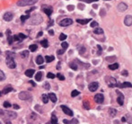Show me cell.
Listing matches in <instances>:
<instances>
[{"label": "cell", "mask_w": 132, "mask_h": 124, "mask_svg": "<svg viewBox=\"0 0 132 124\" xmlns=\"http://www.w3.org/2000/svg\"><path fill=\"white\" fill-rule=\"evenodd\" d=\"M41 21H42V17H41L40 15H37L31 18L30 23H31V24H39V23H41Z\"/></svg>", "instance_id": "3"}, {"label": "cell", "mask_w": 132, "mask_h": 124, "mask_svg": "<svg viewBox=\"0 0 132 124\" xmlns=\"http://www.w3.org/2000/svg\"><path fill=\"white\" fill-rule=\"evenodd\" d=\"M15 53L14 52H10V51H7L6 52V65L9 68H15L16 67V64H15V60H14V58H15Z\"/></svg>", "instance_id": "1"}, {"label": "cell", "mask_w": 132, "mask_h": 124, "mask_svg": "<svg viewBox=\"0 0 132 124\" xmlns=\"http://www.w3.org/2000/svg\"><path fill=\"white\" fill-rule=\"evenodd\" d=\"M121 74H122V75H126V76H127V75H128V71H127V70H123Z\"/></svg>", "instance_id": "52"}, {"label": "cell", "mask_w": 132, "mask_h": 124, "mask_svg": "<svg viewBox=\"0 0 132 124\" xmlns=\"http://www.w3.org/2000/svg\"><path fill=\"white\" fill-rule=\"evenodd\" d=\"M41 10L46 14V15H48V16H50L52 14V7H50V6H48V5H43L42 7H41Z\"/></svg>", "instance_id": "7"}, {"label": "cell", "mask_w": 132, "mask_h": 124, "mask_svg": "<svg viewBox=\"0 0 132 124\" xmlns=\"http://www.w3.org/2000/svg\"><path fill=\"white\" fill-rule=\"evenodd\" d=\"M94 32L95 34H103V30L102 28H95L94 30Z\"/></svg>", "instance_id": "27"}, {"label": "cell", "mask_w": 132, "mask_h": 124, "mask_svg": "<svg viewBox=\"0 0 132 124\" xmlns=\"http://www.w3.org/2000/svg\"><path fill=\"white\" fill-rule=\"evenodd\" d=\"M6 78V75H5V73L2 70H0V81H3L4 79Z\"/></svg>", "instance_id": "34"}, {"label": "cell", "mask_w": 132, "mask_h": 124, "mask_svg": "<svg viewBox=\"0 0 132 124\" xmlns=\"http://www.w3.org/2000/svg\"><path fill=\"white\" fill-rule=\"evenodd\" d=\"M64 52H65V49H60V50H58V54H59V55H60V54H63Z\"/></svg>", "instance_id": "49"}, {"label": "cell", "mask_w": 132, "mask_h": 124, "mask_svg": "<svg viewBox=\"0 0 132 124\" xmlns=\"http://www.w3.org/2000/svg\"><path fill=\"white\" fill-rule=\"evenodd\" d=\"M13 17H14V15H13L12 13H10V12L6 13V14L4 15V16H3L4 20L5 21H6V22H10V21H12Z\"/></svg>", "instance_id": "12"}, {"label": "cell", "mask_w": 132, "mask_h": 124, "mask_svg": "<svg viewBox=\"0 0 132 124\" xmlns=\"http://www.w3.org/2000/svg\"><path fill=\"white\" fill-rule=\"evenodd\" d=\"M44 88H45V89H47V90H49V89L50 88V84H49V83H45V84H44Z\"/></svg>", "instance_id": "45"}, {"label": "cell", "mask_w": 132, "mask_h": 124, "mask_svg": "<svg viewBox=\"0 0 132 124\" xmlns=\"http://www.w3.org/2000/svg\"><path fill=\"white\" fill-rule=\"evenodd\" d=\"M38 1L39 0H19L16 4L18 6H26V5H33Z\"/></svg>", "instance_id": "2"}, {"label": "cell", "mask_w": 132, "mask_h": 124, "mask_svg": "<svg viewBox=\"0 0 132 124\" xmlns=\"http://www.w3.org/2000/svg\"><path fill=\"white\" fill-rule=\"evenodd\" d=\"M51 123L53 124H56V123H58V118L53 114L51 116Z\"/></svg>", "instance_id": "32"}, {"label": "cell", "mask_w": 132, "mask_h": 124, "mask_svg": "<svg viewBox=\"0 0 132 124\" xmlns=\"http://www.w3.org/2000/svg\"><path fill=\"white\" fill-rule=\"evenodd\" d=\"M1 93H2V92H0V96H1V94H1Z\"/></svg>", "instance_id": "62"}, {"label": "cell", "mask_w": 132, "mask_h": 124, "mask_svg": "<svg viewBox=\"0 0 132 124\" xmlns=\"http://www.w3.org/2000/svg\"><path fill=\"white\" fill-rule=\"evenodd\" d=\"M47 77H48V78H50V79H53V78H55V75L52 74V73H48V74H47Z\"/></svg>", "instance_id": "41"}, {"label": "cell", "mask_w": 132, "mask_h": 124, "mask_svg": "<svg viewBox=\"0 0 132 124\" xmlns=\"http://www.w3.org/2000/svg\"><path fill=\"white\" fill-rule=\"evenodd\" d=\"M84 107L86 110L90 109V103L88 102V101H84Z\"/></svg>", "instance_id": "33"}, {"label": "cell", "mask_w": 132, "mask_h": 124, "mask_svg": "<svg viewBox=\"0 0 132 124\" xmlns=\"http://www.w3.org/2000/svg\"><path fill=\"white\" fill-rule=\"evenodd\" d=\"M34 72H35L34 69H27L25 71V75L28 76V77H32L33 75V74H34Z\"/></svg>", "instance_id": "17"}, {"label": "cell", "mask_w": 132, "mask_h": 124, "mask_svg": "<svg viewBox=\"0 0 132 124\" xmlns=\"http://www.w3.org/2000/svg\"><path fill=\"white\" fill-rule=\"evenodd\" d=\"M6 118H10V119H15L17 117L16 113H14V112H6Z\"/></svg>", "instance_id": "15"}, {"label": "cell", "mask_w": 132, "mask_h": 124, "mask_svg": "<svg viewBox=\"0 0 132 124\" xmlns=\"http://www.w3.org/2000/svg\"><path fill=\"white\" fill-rule=\"evenodd\" d=\"M84 1L86 3H93V2H97L98 0H84Z\"/></svg>", "instance_id": "47"}, {"label": "cell", "mask_w": 132, "mask_h": 124, "mask_svg": "<svg viewBox=\"0 0 132 124\" xmlns=\"http://www.w3.org/2000/svg\"><path fill=\"white\" fill-rule=\"evenodd\" d=\"M41 99H42V102H43L44 103H47L49 102V95L47 94H42V96H41Z\"/></svg>", "instance_id": "25"}, {"label": "cell", "mask_w": 132, "mask_h": 124, "mask_svg": "<svg viewBox=\"0 0 132 124\" xmlns=\"http://www.w3.org/2000/svg\"><path fill=\"white\" fill-rule=\"evenodd\" d=\"M105 1H110V0H105Z\"/></svg>", "instance_id": "63"}, {"label": "cell", "mask_w": 132, "mask_h": 124, "mask_svg": "<svg viewBox=\"0 0 132 124\" xmlns=\"http://www.w3.org/2000/svg\"><path fill=\"white\" fill-rule=\"evenodd\" d=\"M124 23L127 26H130L132 24V16L131 15H126L124 18Z\"/></svg>", "instance_id": "13"}, {"label": "cell", "mask_w": 132, "mask_h": 124, "mask_svg": "<svg viewBox=\"0 0 132 124\" xmlns=\"http://www.w3.org/2000/svg\"><path fill=\"white\" fill-rule=\"evenodd\" d=\"M69 67L72 68V69H74V70H77V65L75 64V63H70Z\"/></svg>", "instance_id": "37"}, {"label": "cell", "mask_w": 132, "mask_h": 124, "mask_svg": "<svg viewBox=\"0 0 132 124\" xmlns=\"http://www.w3.org/2000/svg\"><path fill=\"white\" fill-rule=\"evenodd\" d=\"M43 62H44V59L42 58V57L40 56H38L36 58V63L38 65H41V64H43Z\"/></svg>", "instance_id": "21"}, {"label": "cell", "mask_w": 132, "mask_h": 124, "mask_svg": "<svg viewBox=\"0 0 132 124\" xmlns=\"http://www.w3.org/2000/svg\"><path fill=\"white\" fill-rule=\"evenodd\" d=\"M109 114H110L111 117L116 116V114H117V111H116L115 109H113V108H110V109H109Z\"/></svg>", "instance_id": "22"}, {"label": "cell", "mask_w": 132, "mask_h": 124, "mask_svg": "<svg viewBox=\"0 0 132 124\" xmlns=\"http://www.w3.org/2000/svg\"><path fill=\"white\" fill-rule=\"evenodd\" d=\"M37 49H38V46L36 44H32V45L29 46V49L32 51V52H34V51H36Z\"/></svg>", "instance_id": "24"}, {"label": "cell", "mask_w": 132, "mask_h": 124, "mask_svg": "<svg viewBox=\"0 0 132 124\" xmlns=\"http://www.w3.org/2000/svg\"><path fill=\"white\" fill-rule=\"evenodd\" d=\"M49 33L50 34V35H53V34H54V32H53L52 30H50L49 31Z\"/></svg>", "instance_id": "55"}, {"label": "cell", "mask_w": 132, "mask_h": 124, "mask_svg": "<svg viewBox=\"0 0 132 124\" xmlns=\"http://www.w3.org/2000/svg\"><path fill=\"white\" fill-rule=\"evenodd\" d=\"M30 18V15H22L21 17H20V20L22 21V22H24L25 20H28Z\"/></svg>", "instance_id": "31"}, {"label": "cell", "mask_w": 132, "mask_h": 124, "mask_svg": "<svg viewBox=\"0 0 132 124\" xmlns=\"http://www.w3.org/2000/svg\"><path fill=\"white\" fill-rule=\"evenodd\" d=\"M61 46H62L63 49H66V48L68 47V43H67V42H62V43H61Z\"/></svg>", "instance_id": "43"}, {"label": "cell", "mask_w": 132, "mask_h": 124, "mask_svg": "<svg viewBox=\"0 0 132 124\" xmlns=\"http://www.w3.org/2000/svg\"><path fill=\"white\" fill-rule=\"evenodd\" d=\"M91 20L90 19H77V22L78 23H80V24H86L90 22Z\"/></svg>", "instance_id": "16"}, {"label": "cell", "mask_w": 132, "mask_h": 124, "mask_svg": "<svg viewBox=\"0 0 132 124\" xmlns=\"http://www.w3.org/2000/svg\"><path fill=\"white\" fill-rule=\"evenodd\" d=\"M72 23H73V20H72V19L65 18L59 22V25H60V26H63V27H66V26H68V25H71Z\"/></svg>", "instance_id": "4"}, {"label": "cell", "mask_w": 132, "mask_h": 124, "mask_svg": "<svg viewBox=\"0 0 132 124\" xmlns=\"http://www.w3.org/2000/svg\"><path fill=\"white\" fill-rule=\"evenodd\" d=\"M17 35H18L20 41H22V40H23V39H26V38H27V36L24 35L23 33H19V34H17Z\"/></svg>", "instance_id": "36"}, {"label": "cell", "mask_w": 132, "mask_h": 124, "mask_svg": "<svg viewBox=\"0 0 132 124\" xmlns=\"http://www.w3.org/2000/svg\"><path fill=\"white\" fill-rule=\"evenodd\" d=\"M121 120H122V121H123V122H125V120H126V119H125V117H123V118H122V119H121Z\"/></svg>", "instance_id": "59"}, {"label": "cell", "mask_w": 132, "mask_h": 124, "mask_svg": "<svg viewBox=\"0 0 132 124\" xmlns=\"http://www.w3.org/2000/svg\"><path fill=\"white\" fill-rule=\"evenodd\" d=\"M49 98H50V100L52 102H57V96H56V94H53V93H50V94H49Z\"/></svg>", "instance_id": "19"}, {"label": "cell", "mask_w": 132, "mask_h": 124, "mask_svg": "<svg viewBox=\"0 0 132 124\" xmlns=\"http://www.w3.org/2000/svg\"><path fill=\"white\" fill-rule=\"evenodd\" d=\"M34 9H35V7L31 8V9H30V10H28V11H26V14H27V15H29L30 13H31V12H32V11H33V10H34Z\"/></svg>", "instance_id": "51"}, {"label": "cell", "mask_w": 132, "mask_h": 124, "mask_svg": "<svg viewBox=\"0 0 132 124\" xmlns=\"http://www.w3.org/2000/svg\"><path fill=\"white\" fill-rule=\"evenodd\" d=\"M61 109H62V111L64 112L65 114L68 115V116H73V112H72L68 107H66V106H65V105H61Z\"/></svg>", "instance_id": "10"}, {"label": "cell", "mask_w": 132, "mask_h": 124, "mask_svg": "<svg viewBox=\"0 0 132 124\" xmlns=\"http://www.w3.org/2000/svg\"><path fill=\"white\" fill-rule=\"evenodd\" d=\"M98 87H99V84L97 82H93V83H90V85H89V90L91 91V92H95L97 89H98Z\"/></svg>", "instance_id": "8"}, {"label": "cell", "mask_w": 132, "mask_h": 124, "mask_svg": "<svg viewBox=\"0 0 132 124\" xmlns=\"http://www.w3.org/2000/svg\"><path fill=\"white\" fill-rule=\"evenodd\" d=\"M41 35H42V32H40L38 33V35H37V37H40Z\"/></svg>", "instance_id": "56"}, {"label": "cell", "mask_w": 132, "mask_h": 124, "mask_svg": "<svg viewBox=\"0 0 132 124\" xmlns=\"http://www.w3.org/2000/svg\"><path fill=\"white\" fill-rule=\"evenodd\" d=\"M98 26V23L95 22V21H93L92 23H91V27L92 28H94V27H97Z\"/></svg>", "instance_id": "42"}, {"label": "cell", "mask_w": 132, "mask_h": 124, "mask_svg": "<svg viewBox=\"0 0 132 124\" xmlns=\"http://www.w3.org/2000/svg\"><path fill=\"white\" fill-rule=\"evenodd\" d=\"M57 76H58L59 80H61V81H63V80H65V76H64L63 75H61L60 73H59V74H57Z\"/></svg>", "instance_id": "40"}, {"label": "cell", "mask_w": 132, "mask_h": 124, "mask_svg": "<svg viewBox=\"0 0 132 124\" xmlns=\"http://www.w3.org/2000/svg\"><path fill=\"white\" fill-rule=\"evenodd\" d=\"M103 100H104V97H103V95L102 94H97L94 96V101L97 103H103Z\"/></svg>", "instance_id": "11"}, {"label": "cell", "mask_w": 132, "mask_h": 124, "mask_svg": "<svg viewBox=\"0 0 132 124\" xmlns=\"http://www.w3.org/2000/svg\"><path fill=\"white\" fill-rule=\"evenodd\" d=\"M29 83H30V84H32V85H33V86H36V84L33 82V81H29Z\"/></svg>", "instance_id": "54"}, {"label": "cell", "mask_w": 132, "mask_h": 124, "mask_svg": "<svg viewBox=\"0 0 132 124\" xmlns=\"http://www.w3.org/2000/svg\"><path fill=\"white\" fill-rule=\"evenodd\" d=\"M42 78V72H38L36 75H35V79H36V81H40Z\"/></svg>", "instance_id": "23"}, {"label": "cell", "mask_w": 132, "mask_h": 124, "mask_svg": "<svg viewBox=\"0 0 132 124\" xmlns=\"http://www.w3.org/2000/svg\"><path fill=\"white\" fill-rule=\"evenodd\" d=\"M119 68V64L118 63H114V64H111L109 66V68L111 69V70H115V69H117Z\"/></svg>", "instance_id": "30"}, {"label": "cell", "mask_w": 132, "mask_h": 124, "mask_svg": "<svg viewBox=\"0 0 132 124\" xmlns=\"http://www.w3.org/2000/svg\"><path fill=\"white\" fill-rule=\"evenodd\" d=\"M2 114H4V112L2 110H0V115H2Z\"/></svg>", "instance_id": "58"}, {"label": "cell", "mask_w": 132, "mask_h": 124, "mask_svg": "<svg viewBox=\"0 0 132 124\" xmlns=\"http://www.w3.org/2000/svg\"><path fill=\"white\" fill-rule=\"evenodd\" d=\"M78 94H79V92H78V91H77V90H74L73 92L71 93V96H72V97H76V96H77Z\"/></svg>", "instance_id": "35"}, {"label": "cell", "mask_w": 132, "mask_h": 124, "mask_svg": "<svg viewBox=\"0 0 132 124\" xmlns=\"http://www.w3.org/2000/svg\"><path fill=\"white\" fill-rule=\"evenodd\" d=\"M19 98H20V100H23V101H26V100H31L32 99V96H31V94L29 93H27V92H21L20 94H19Z\"/></svg>", "instance_id": "5"}, {"label": "cell", "mask_w": 132, "mask_h": 124, "mask_svg": "<svg viewBox=\"0 0 132 124\" xmlns=\"http://www.w3.org/2000/svg\"><path fill=\"white\" fill-rule=\"evenodd\" d=\"M2 36H3V34L1 33V32H0V37H2Z\"/></svg>", "instance_id": "61"}, {"label": "cell", "mask_w": 132, "mask_h": 124, "mask_svg": "<svg viewBox=\"0 0 132 124\" xmlns=\"http://www.w3.org/2000/svg\"><path fill=\"white\" fill-rule=\"evenodd\" d=\"M67 9H68L69 11H72V10H74V6L73 5H68V6H67Z\"/></svg>", "instance_id": "53"}, {"label": "cell", "mask_w": 132, "mask_h": 124, "mask_svg": "<svg viewBox=\"0 0 132 124\" xmlns=\"http://www.w3.org/2000/svg\"><path fill=\"white\" fill-rule=\"evenodd\" d=\"M63 122H64V123H69V120H63Z\"/></svg>", "instance_id": "57"}, {"label": "cell", "mask_w": 132, "mask_h": 124, "mask_svg": "<svg viewBox=\"0 0 132 124\" xmlns=\"http://www.w3.org/2000/svg\"><path fill=\"white\" fill-rule=\"evenodd\" d=\"M13 107H14V109H15V110H19V109H20V106H19L18 104H14V105H13Z\"/></svg>", "instance_id": "50"}, {"label": "cell", "mask_w": 132, "mask_h": 124, "mask_svg": "<svg viewBox=\"0 0 132 124\" xmlns=\"http://www.w3.org/2000/svg\"><path fill=\"white\" fill-rule=\"evenodd\" d=\"M6 123H11V121H9V120H6Z\"/></svg>", "instance_id": "60"}, {"label": "cell", "mask_w": 132, "mask_h": 124, "mask_svg": "<svg viewBox=\"0 0 132 124\" xmlns=\"http://www.w3.org/2000/svg\"><path fill=\"white\" fill-rule=\"evenodd\" d=\"M0 54H1V50H0Z\"/></svg>", "instance_id": "64"}, {"label": "cell", "mask_w": 132, "mask_h": 124, "mask_svg": "<svg viewBox=\"0 0 132 124\" xmlns=\"http://www.w3.org/2000/svg\"><path fill=\"white\" fill-rule=\"evenodd\" d=\"M8 42H9V44L11 45L12 43L14 42V36H11V35H9L8 36Z\"/></svg>", "instance_id": "38"}, {"label": "cell", "mask_w": 132, "mask_h": 124, "mask_svg": "<svg viewBox=\"0 0 132 124\" xmlns=\"http://www.w3.org/2000/svg\"><path fill=\"white\" fill-rule=\"evenodd\" d=\"M28 56H29V51L28 50H23V51L21 52V57H22V59H25Z\"/></svg>", "instance_id": "26"}, {"label": "cell", "mask_w": 132, "mask_h": 124, "mask_svg": "<svg viewBox=\"0 0 132 124\" xmlns=\"http://www.w3.org/2000/svg\"><path fill=\"white\" fill-rule=\"evenodd\" d=\"M4 107H6V108H9V107H11L10 102H4Z\"/></svg>", "instance_id": "44"}, {"label": "cell", "mask_w": 132, "mask_h": 124, "mask_svg": "<svg viewBox=\"0 0 132 124\" xmlns=\"http://www.w3.org/2000/svg\"><path fill=\"white\" fill-rule=\"evenodd\" d=\"M117 86H120V87H122V88H125V87H132V84L129 82H125L121 85H118L117 84Z\"/></svg>", "instance_id": "18"}, {"label": "cell", "mask_w": 132, "mask_h": 124, "mask_svg": "<svg viewBox=\"0 0 132 124\" xmlns=\"http://www.w3.org/2000/svg\"><path fill=\"white\" fill-rule=\"evenodd\" d=\"M117 93H118V98H117L118 103L120 105H123V103H124V95L121 94V92H119V91H118Z\"/></svg>", "instance_id": "9"}, {"label": "cell", "mask_w": 132, "mask_h": 124, "mask_svg": "<svg viewBox=\"0 0 132 124\" xmlns=\"http://www.w3.org/2000/svg\"><path fill=\"white\" fill-rule=\"evenodd\" d=\"M66 39V34H64V33L60 34V36H59V40H60V41H65Z\"/></svg>", "instance_id": "39"}, {"label": "cell", "mask_w": 132, "mask_h": 124, "mask_svg": "<svg viewBox=\"0 0 132 124\" xmlns=\"http://www.w3.org/2000/svg\"><path fill=\"white\" fill-rule=\"evenodd\" d=\"M106 82L110 87L117 86V82H116V80H115L114 77H108V78L106 79Z\"/></svg>", "instance_id": "6"}, {"label": "cell", "mask_w": 132, "mask_h": 124, "mask_svg": "<svg viewBox=\"0 0 132 124\" xmlns=\"http://www.w3.org/2000/svg\"><path fill=\"white\" fill-rule=\"evenodd\" d=\"M13 90H14L13 87L10 86H6V88H4V90L2 91V93H3L4 94H8L9 92H12Z\"/></svg>", "instance_id": "20"}, {"label": "cell", "mask_w": 132, "mask_h": 124, "mask_svg": "<svg viewBox=\"0 0 132 124\" xmlns=\"http://www.w3.org/2000/svg\"><path fill=\"white\" fill-rule=\"evenodd\" d=\"M14 41H20V39H19L18 35H15V36H14Z\"/></svg>", "instance_id": "48"}, {"label": "cell", "mask_w": 132, "mask_h": 124, "mask_svg": "<svg viewBox=\"0 0 132 124\" xmlns=\"http://www.w3.org/2000/svg\"><path fill=\"white\" fill-rule=\"evenodd\" d=\"M69 123H78V120L77 119H73L72 120H70Z\"/></svg>", "instance_id": "46"}, {"label": "cell", "mask_w": 132, "mask_h": 124, "mask_svg": "<svg viewBox=\"0 0 132 124\" xmlns=\"http://www.w3.org/2000/svg\"><path fill=\"white\" fill-rule=\"evenodd\" d=\"M45 59H46V62L47 63H50V62H51V61H53V60L55 59V58L53 56H46Z\"/></svg>", "instance_id": "29"}, {"label": "cell", "mask_w": 132, "mask_h": 124, "mask_svg": "<svg viewBox=\"0 0 132 124\" xmlns=\"http://www.w3.org/2000/svg\"><path fill=\"white\" fill-rule=\"evenodd\" d=\"M128 9V5L125 4V3H121L118 5V10L120 12H124Z\"/></svg>", "instance_id": "14"}, {"label": "cell", "mask_w": 132, "mask_h": 124, "mask_svg": "<svg viewBox=\"0 0 132 124\" xmlns=\"http://www.w3.org/2000/svg\"><path fill=\"white\" fill-rule=\"evenodd\" d=\"M40 44H41V46L43 47V48H48L49 47V42L47 40H43V41H40Z\"/></svg>", "instance_id": "28"}]
</instances>
